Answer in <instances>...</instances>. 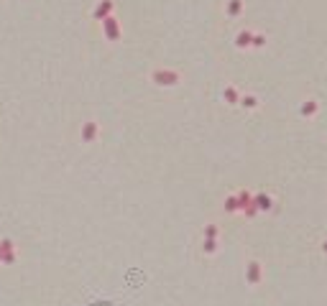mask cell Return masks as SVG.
I'll return each instance as SVG.
<instances>
[{
	"instance_id": "cell-4",
	"label": "cell",
	"mask_w": 327,
	"mask_h": 306,
	"mask_svg": "<svg viewBox=\"0 0 327 306\" xmlns=\"http://www.w3.org/2000/svg\"><path fill=\"white\" fill-rule=\"evenodd\" d=\"M248 43H250V34H248V31H243V34L238 36V46H248Z\"/></svg>"
},
{
	"instance_id": "cell-3",
	"label": "cell",
	"mask_w": 327,
	"mask_h": 306,
	"mask_svg": "<svg viewBox=\"0 0 327 306\" xmlns=\"http://www.w3.org/2000/svg\"><path fill=\"white\" fill-rule=\"evenodd\" d=\"M243 10V0H230L228 3V15H238Z\"/></svg>"
},
{
	"instance_id": "cell-1",
	"label": "cell",
	"mask_w": 327,
	"mask_h": 306,
	"mask_svg": "<svg viewBox=\"0 0 327 306\" xmlns=\"http://www.w3.org/2000/svg\"><path fill=\"white\" fill-rule=\"evenodd\" d=\"M110 13H113V0H100V5L95 8V18H110Z\"/></svg>"
},
{
	"instance_id": "cell-2",
	"label": "cell",
	"mask_w": 327,
	"mask_h": 306,
	"mask_svg": "<svg viewBox=\"0 0 327 306\" xmlns=\"http://www.w3.org/2000/svg\"><path fill=\"white\" fill-rule=\"evenodd\" d=\"M102 26H105V34L108 36H118V23H115V18H105V21H102Z\"/></svg>"
}]
</instances>
